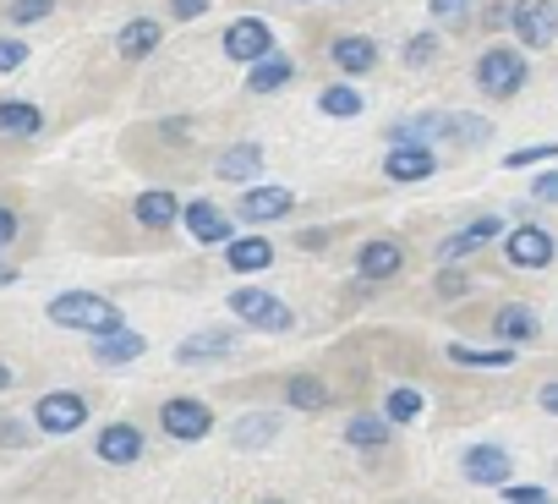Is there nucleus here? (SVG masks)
<instances>
[{"mask_svg": "<svg viewBox=\"0 0 558 504\" xmlns=\"http://www.w3.org/2000/svg\"><path fill=\"white\" fill-rule=\"evenodd\" d=\"M438 170V154L433 148H416V143H400L384 154V176L389 181H427Z\"/></svg>", "mask_w": 558, "mask_h": 504, "instance_id": "17", "label": "nucleus"}, {"mask_svg": "<svg viewBox=\"0 0 558 504\" xmlns=\"http://www.w3.org/2000/svg\"><path fill=\"white\" fill-rule=\"evenodd\" d=\"M536 406H542L547 417H558V379H547V384L536 389Z\"/></svg>", "mask_w": 558, "mask_h": 504, "instance_id": "41", "label": "nucleus"}, {"mask_svg": "<svg viewBox=\"0 0 558 504\" xmlns=\"http://www.w3.org/2000/svg\"><path fill=\"white\" fill-rule=\"evenodd\" d=\"M230 313H235L241 324L263 329V335H286V329L296 324V313H291L286 302L268 297V291H257V286H235V291H230Z\"/></svg>", "mask_w": 558, "mask_h": 504, "instance_id": "3", "label": "nucleus"}, {"mask_svg": "<svg viewBox=\"0 0 558 504\" xmlns=\"http://www.w3.org/2000/svg\"><path fill=\"white\" fill-rule=\"evenodd\" d=\"M296 77V61L291 56H263L252 72H246V94H279Z\"/></svg>", "mask_w": 558, "mask_h": 504, "instance_id": "22", "label": "nucleus"}, {"mask_svg": "<svg viewBox=\"0 0 558 504\" xmlns=\"http://www.w3.org/2000/svg\"><path fill=\"white\" fill-rule=\"evenodd\" d=\"M274 433H279V417H268V411H257V417H241V422L230 428L235 449H263V444H274Z\"/></svg>", "mask_w": 558, "mask_h": 504, "instance_id": "30", "label": "nucleus"}, {"mask_svg": "<svg viewBox=\"0 0 558 504\" xmlns=\"http://www.w3.org/2000/svg\"><path fill=\"white\" fill-rule=\"evenodd\" d=\"M438 56V39L433 34H416V39H405V67H427Z\"/></svg>", "mask_w": 558, "mask_h": 504, "instance_id": "36", "label": "nucleus"}, {"mask_svg": "<svg viewBox=\"0 0 558 504\" xmlns=\"http://www.w3.org/2000/svg\"><path fill=\"white\" fill-rule=\"evenodd\" d=\"M422 411H427V400H422V389H411V384H400V389L384 395V417H389V428H405V422H416Z\"/></svg>", "mask_w": 558, "mask_h": 504, "instance_id": "29", "label": "nucleus"}, {"mask_svg": "<svg viewBox=\"0 0 558 504\" xmlns=\"http://www.w3.org/2000/svg\"><path fill=\"white\" fill-rule=\"evenodd\" d=\"M225 181H257V170H263V148L257 143H230L225 154H219V165H214Z\"/></svg>", "mask_w": 558, "mask_h": 504, "instance_id": "27", "label": "nucleus"}, {"mask_svg": "<svg viewBox=\"0 0 558 504\" xmlns=\"http://www.w3.org/2000/svg\"><path fill=\"white\" fill-rule=\"evenodd\" d=\"M225 56H230V61H246V67H257L263 56H274L268 23H263V17H235V23L225 28Z\"/></svg>", "mask_w": 558, "mask_h": 504, "instance_id": "9", "label": "nucleus"}, {"mask_svg": "<svg viewBox=\"0 0 558 504\" xmlns=\"http://www.w3.org/2000/svg\"><path fill=\"white\" fill-rule=\"evenodd\" d=\"M504 504H553V493L536 488V482H509L504 488Z\"/></svg>", "mask_w": 558, "mask_h": 504, "instance_id": "35", "label": "nucleus"}, {"mask_svg": "<svg viewBox=\"0 0 558 504\" xmlns=\"http://www.w3.org/2000/svg\"><path fill=\"white\" fill-rule=\"evenodd\" d=\"M132 214H137V225H148V230H170V225L181 219V203H175L170 187H148V192H137Z\"/></svg>", "mask_w": 558, "mask_h": 504, "instance_id": "18", "label": "nucleus"}, {"mask_svg": "<svg viewBox=\"0 0 558 504\" xmlns=\"http://www.w3.org/2000/svg\"><path fill=\"white\" fill-rule=\"evenodd\" d=\"M493 236H504V219H498V214H482V219L460 225L449 241H438V264H460V259H471V252H482Z\"/></svg>", "mask_w": 558, "mask_h": 504, "instance_id": "13", "label": "nucleus"}, {"mask_svg": "<svg viewBox=\"0 0 558 504\" xmlns=\"http://www.w3.org/2000/svg\"><path fill=\"white\" fill-rule=\"evenodd\" d=\"M159 39H165V28H159L154 17H137V23H126V28H121L116 50H121L126 61H143V56H154V50H159Z\"/></svg>", "mask_w": 558, "mask_h": 504, "instance_id": "26", "label": "nucleus"}, {"mask_svg": "<svg viewBox=\"0 0 558 504\" xmlns=\"http://www.w3.org/2000/svg\"><path fill=\"white\" fill-rule=\"evenodd\" d=\"M235 208H241L246 225H268V219H286V214L296 208V192H291V187H268V181L257 187V181H252Z\"/></svg>", "mask_w": 558, "mask_h": 504, "instance_id": "10", "label": "nucleus"}, {"mask_svg": "<svg viewBox=\"0 0 558 504\" xmlns=\"http://www.w3.org/2000/svg\"><path fill=\"white\" fill-rule=\"evenodd\" d=\"M94 455H99L105 466H137V460H143V428H137V422H110V428H99Z\"/></svg>", "mask_w": 558, "mask_h": 504, "instance_id": "15", "label": "nucleus"}, {"mask_svg": "<svg viewBox=\"0 0 558 504\" xmlns=\"http://www.w3.org/2000/svg\"><path fill=\"white\" fill-rule=\"evenodd\" d=\"M433 291H438L444 302H454V297H471V275H460L454 264H444V275L433 280Z\"/></svg>", "mask_w": 558, "mask_h": 504, "instance_id": "33", "label": "nucleus"}, {"mask_svg": "<svg viewBox=\"0 0 558 504\" xmlns=\"http://www.w3.org/2000/svg\"><path fill=\"white\" fill-rule=\"evenodd\" d=\"M400 269H405V247H400L395 236L362 241V252H356V275H362V280H395Z\"/></svg>", "mask_w": 558, "mask_h": 504, "instance_id": "16", "label": "nucleus"}, {"mask_svg": "<svg viewBox=\"0 0 558 504\" xmlns=\"http://www.w3.org/2000/svg\"><path fill=\"white\" fill-rule=\"evenodd\" d=\"M0 439H7V444H23V428H17V422H0Z\"/></svg>", "mask_w": 558, "mask_h": 504, "instance_id": "43", "label": "nucleus"}, {"mask_svg": "<svg viewBox=\"0 0 558 504\" xmlns=\"http://www.w3.org/2000/svg\"><path fill=\"white\" fill-rule=\"evenodd\" d=\"M460 477L476 488H509L514 482V455L504 444H471L460 455Z\"/></svg>", "mask_w": 558, "mask_h": 504, "instance_id": "6", "label": "nucleus"}, {"mask_svg": "<svg viewBox=\"0 0 558 504\" xmlns=\"http://www.w3.org/2000/svg\"><path fill=\"white\" fill-rule=\"evenodd\" d=\"M329 56H335V67H340V72H351V77H362V72H373V67H378V45H373L367 34H340Z\"/></svg>", "mask_w": 558, "mask_h": 504, "instance_id": "21", "label": "nucleus"}, {"mask_svg": "<svg viewBox=\"0 0 558 504\" xmlns=\"http://www.w3.org/2000/svg\"><path fill=\"white\" fill-rule=\"evenodd\" d=\"M159 428H165V439H175V444H203V439L214 433V406L197 400V395H170V400L159 406Z\"/></svg>", "mask_w": 558, "mask_h": 504, "instance_id": "2", "label": "nucleus"}, {"mask_svg": "<svg viewBox=\"0 0 558 504\" xmlns=\"http://www.w3.org/2000/svg\"><path fill=\"white\" fill-rule=\"evenodd\" d=\"M12 236H17V214H12L7 203H0V247H7Z\"/></svg>", "mask_w": 558, "mask_h": 504, "instance_id": "42", "label": "nucleus"}, {"mask_svg": "<svg viewBox=\"0 0 558 504\" xmlns=\"http://www.w3.org/2000/svg\"><path fill=\"white\" fill-rule=\"evenodd\" d=\"M318 110H324V116L351 121V116H362V94H356V88H345V83H335V88H324V94H318Z\"/></svg>", "mask_w": 558, "mask_h": 504, "instance_id": "31", "label": "nucleus"}, {"mask_svg": "<svg viewBox=\"0 0 558 504\" xmlns=\"http://www.w3.org/2000/svg\"><path fill=\"white\" fill-rule=\"evenodd\" d=\"M509 23H514V39L525 50H547L558 39V7H553V0H514Z\"/></svg>", "mask_w": 558, "mask_h": 504, "instance_id": "7", "label": "nucleus"}, {"mask_svg": "<svg viewBox=\"0 0 558 504\" xmlns=\"http://www.w3.org/2000/svg\"><path fill=\"white\" fill-rule=\"evenodd\" d=\"M553 252H558V241H553L542 225H514V230L504 236V259H509L514 269H547Z\"/></svg>", "mask_w": 558, "mask_h": 504, "instance_id": "8", "label": "nucleus"}, {"mask_svg": "<svg viewBox=\"0 0 558 504\" xmlns=\"http://www.w3.org/2000/svg\"><path fill=\"white\" fill-rule=\"evenodd\" d=\"M471 12V0H433V17H444V23H460Z\"/></svg>", "mask_w": 558, "mask_h": 504, "instance_id": "40", "label": "nucleus"}, {"mask_svg": "<svg viewBox=\"0 0 558 504\" xmlns=\"http://www.w3.org/2000/svg\"><path fill=\"white\" fill-rule=\"evenodd\" d=\"M0 132L7 137H39L45 132V110L28 99H0Z\"/></svg>", "mask_w": 558, "mask_h": 504, "instance_id": "23", "label": "nucleus"}, {"mask_svg": "<svg viewBox=\"0 0 558 504\" xmlns=\"http://www.w3.org/2000/svg\"><path fill=\"white\" fill-rule=\"evenodd\" d=\"M389 433H395V428H389L384 411H356V417L345 422V444H351V449H384Z\"/></svg>", "mask_w": 558, "mask_h": 504, "instance_id": "25", "label": "nucleus"}, {"mask_svg": "<svg viewBox=\"0 0 558 504\" xmlns=\"http://www.w3.org/2000/svg\"><path fill=\"white\" fill-rule=\"evenodd\" d=\"M12 280H17V275H12V269H7V264H0V286H12Z\"/></svg>", "mask_w": 558, "mask_h": 504, "instance_id": "45", "label": "nucleus"}, {"mask_svg": "<svg viewBox=\"0 0 558 504\" xmlns=\"http://www.w3.org/2000/svg\"><path fill=\"white\" fill-rule=\"evenodd\" d=\"M493 335H498V346H536V335H542V319H536V308L531 302H504L498 313H493V324H487Z\"/></svg>", "mask_w": 558, "mask_h": 504, "instance_id": "11", "label": "nucleus"}, {"mask_svg": "<svg viewBox=\"0 0 558 504\" xmlns=\"http://www.w3.org/2000/svg\"><path fill=\"white\" fill-rule=\"evenodd\" d=\"M45 319H50L56 329H77V335H94V340L126 329L121 308H116L110 297H99V291H61V297H50Z\"/></svg>", "mask_w": 558, "mask_h": 504, "instance_id": "1", "label": "nucleus"}, {"mask_svg": "<svg viewBox=\"0 0 558 504\" xmlns=\"http://www.w3.org/2000/svg\"><path fill=\"white\" fill-rule=\"evenodd\" d=\"M252 504H291V499H252Z\"/></svg>", "mask_w": 558, "mask_h": 504, "instance_id": "46", "label": "nucleus"}, {"mask_svg": "<svg viewBox=\"0 0 558 504\" xmlns=\"http://www.w3.org/2000/svg\"><path fill=\"white\" fill-rule=\"evenodd\" d=\"M7 12H12V23H23V28H28V23H45V17L56 12V0H12Z\"/></svg>", "mask_w": 558, "mask_h": 504, "instance_id": "34", "label": "nucleus"}, {"mask_svg": "<svg viewBox=\"0 0 558 504\" xmlns=\"http://www.w3.org/2000/svg\"><path fill=\"white\" fill-rule=\"evenodd\" d=\"M553 154H558V143H531V148L504 154V170H525V165H542V159H553Z\"/></svg>", "mask_w": 558, "mask_h": 504, "instance_id": "32", "label": "nucleus"}, {"mask_svg": "<svg viewBox=\"0 0 558 504\" xmlns=\"http://www.w3.org/2000/svg\"><path fill=\"white\" fill-rule=\"evenodd\" d=\"M148 351V340L137 335V329H116V335H99L94 340V362L99 368H126V362H137Z\"/></svg>", "mask_w": 558, "mask_h": 504, "instance_id": "20", "label": "nucleus"}, {"mask_svg": "<svg viewBox=\"0 0 558 504\" xmlns=\"http://www.w3.org/2000/svg\"><path fill=\"white\" fill-rule=\"evenodd\" d=\"M235 346H241V335H235V329H197V335H186V340L175 346V362H181V368L225 362V357H235Z\"/></svg>", "mask_w": 558, "mask_h": 504, "instance_id": "12", "label": "nucleus"}, {"mask_svg": "<svg viewBox=\"0 0 558 504\" xmlns=\"http://www.w3.org/2000/svg\"><path fill=\"white\" fill-rule=\"evenodd\" d=\"M83 422H88V400H83L77 389H50V395L34 400V428L50 433V439H66V433H77Z\"/></svg>", "mask_w": 558, "mask_h": 504, "instance_id": "5", "label": "nucleus"}, {"mask_svg": "<svg viewBox=\"0 0 558 504\" xmlns=\"http://www.w3.org/2000/svg\"><path fill=\"white\" fill-rule=\"evenodd\" d=\"M531 197H536V203H558V170L536 176V181H531Z\"/></svg>", "mask_w": 558, "mask_h": 504, "instance_id": "38", "label": "nucleus"}, {"mask_svg": "<svg viewBox=\"0 0 558 504\" xmlns=\"http://www.w3.org/2000/svg\"><path fill=\"white\" fill-rule=\"evenodd\" d=\"M12 384H17V373H12L7 362H0V389H12Z\"/></svg>", "mask_w": 558, "mask_h": 504, "instance_id": "44", "label": "nucleus"}, {"mask_svg": "<svg viewBox=\"0 0 558 504\" xmlns=\"http://www.w3.org/2000/svg\"><path fill=\"white\" fill-rule=\"evenodd\" d=\"M444 357L460 362V368H514V346H465V340H449Z\"/></svg>", "mask_w": 558, "mask_h": 504, "instance_id": "24", "label": "nucleus"}, {"mask_svg": "<svg viewBox=\"0 0 558 504\" xmlns=\"http://www.w3.org/2000/svg\"><path fill=\"white\" fill-rule=\"evenodd\" d=\"M225 264H230L235 275H263V269L274 264V241H268V236H235V241L225 247Z\"/></svg>", "mask_w": 558, "mask_h": 504, "instance_id": "19", "label": "nucleus"}, {"mask_svg": "<svg viewBox=\"0 0 558 504\" xmlns=\"http://www.w3.org/2000/svg\"><path fill=\"white\" fill-rule=\"evenodd\" d=\"M28 61V45L23 39H0V72H17Z\"/></svg>", "mask_w": 558, "mask_h": 504, "instance_id": "37", "label": "nucleus"}, {"mask_svg": "<svg viewBox=\"0 0 558 504\" xmlns=\"http://www.w3.org/2000/svg\"><path fill=\"white\" fill-rule=\"evenodd\" d=\"M214 7V0H170V17H181V23H192V17H203Z\"/></svg>", "mask_w": 558, "mask_h": 504, "instance_id": "39", "label": "nucleus"}, {"mask_svg": "<svg viewBox=\"0 0 558 504\" xmlns=\"http://www.w3.org/2000/svg\"><path fill=\"white\" fill-rule=\"evenodd\" d=\"M181 219H186V230H192V241H197V247H230V241H235L230 214H225V208H214L208 197L186 203V208H181Z\"/></svg>", "mask_w": 558, "mask_h": 504, "instance_id": "14", "label": "nucleus"}, {"mask_svg": "<svg viewBox=\"0 0 558 504\" xmlns=\"http://www.w3.org/2000/svg\"><path fill=\"white\" fill-rule=\"evenodd\" d=\"M476 83H482V94H493V99H514V94L525 88V56L509 50V45H493V50L476 61Z\"/></svg>", "mask_w": 558, "mask_h": 504, "instance_id": "4", "label": "nucleus"}, {"mask_svg": "<svg viewBox=\"0 0 558 504\" xmlns=\"http://www.w3.org/2000/svg\"><path fill=\"white\" fill-rule=\"evenodd\" d=\"M329 400H335V395H329V384H324L318 373H296V379L286 384V406H291V411H329Z\"/></svg>", "mask_w": 558, "mask_h": 504, "instance_id": "28", "label": "nucleus"}]
</instances>
